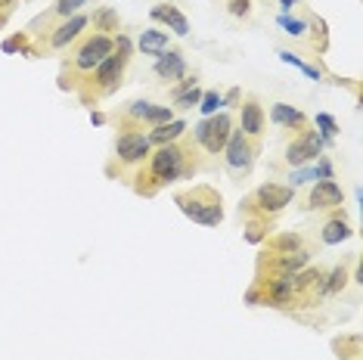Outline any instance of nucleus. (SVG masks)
I'll list each match as a JSON object with an SVG mask.
<instances>
[{"label":"nucleus","instance_id":"1","mask_svg":"<svg viewBox=\"0 0 363 360\" xmlns=\"http://www.w3.org/2000/svg\"><path fill=\"white\" fill-rule=\"evenodd\" d=\"M202 168H205V165L199 162V146L193 143L190 134H184L177 143L155 146L153 153H149V159L134 171L131 180L140 196L153 199L162 186H168L180 177H193L196 171H202Z\"/></svg>","mask_w":363,"mask_h":360},{"label":"nucleus","instance_id":"2","mask_svg":"<svg viewBox=\"0 0 363 360\" xmlns=\"http://www.w3.org/2000/svg\"><path fill=\"white\" fill-rule=\"evenodd\" d=\"M131 56H134V41L127 34H115V50H112V53L106 56L84 81H81V87H78L81 103H84V106H94V103H100L103 96L115 94V90L121 87V81H125Z\"/></svg>","mask_w":363,"mask_h":360},{"label":"nucleus","instance_id":"3","mask_svg":"<svg viewBox=\"0 0 363 360\" xmlns=\"http://www.w3.org/2000/svg\"><path fill=\"white\" fill-rule=\"evenodd\" d=\"M174 205L190 217L193 224H202V227H217L224 221V199L208 184H196L190 190L174 193Z\"/></svg>","mask_w":363,"mask_h":360},{"label":"nucleus","instance_id":"4","mask_svg":"<svg viewBox=\"0 0 363 360\" xmlns=\"http://www.w3.org/2000/svg\"><path fill=\"white\" fill-rule=\"evenodd\" d=\"M115 50V37L112 34H100V32H94V34H84L81 37V44H78V50L72 53L69 59V72H63V81L72 75V81L65 87H81V81L87 78L90 72L96 69V65L103 63L106 56Z\"/></svg>","mask_w":363,"mask_h":360},{"label":"nucleus","instance_id":"5","mask_svg":"<svg viewBox=\"0 0 363 360\" xmlns=\"http://www.w3.org/2000/svg\"><path fill=\"white\" fill-rule=\"evenodd\" d=\"M292 199H295V190L289 184H264L239 205V217L267 224V217H276L279 212H286L292 205Z\"/></svg>","mask_w":363,"mask_h":360},{"label":"nucleus","instance_id":"6","mask_svg":"<svg viewBox=\"0 0 363 360\" xmlns=\"http://www.w3.org/2000/svg\"><path fill=\"white\" fill-rule=\"evenodd\" d=\"M153 153V143L143 131H121L115 137V159L106 165V174L109 177H134V171Z\"/></svg>","mask_w":363,"mask_h":360},{"label":"nucleus","instance_id":"7","mask_svg":"<svg viewBox=\"0 0 363 360\" xmlns=\"http://www.w3.org/2000/svg\"><path fill=\"white\" fill-rule=\"evenodd\" d=\"M258 149H261V143H252V140H248L239 127H233V131H230V140H227V146H224L221 155H224L227 174L236 180V184L252 174L255 159H258Z\"/></svg>","mask_w":363,"mask_h":360},{"label":"nucleus","instance_id":"8","mask_svg":"<svg viewBox=\"0 0 363 360\" xmlns=\"http://www.w3.org/2000/svg\"><path fill=\"white\" fill-rule=\"evenodd\" d=\"M233 118L227 115V112H215V115H208V118H202L199 124L193 127V143L202 149L205 155H221L224 153V146H227V140H230V131H233Z\"/></svg>","mask_w":363,"mask_h":360},{"label":"nucleus","instance_id":"9","mask_svg":"<svg viewBox=\"0 0 363 360\" xmlns=\"http://www.w3.org/2000/svg\"><path fill=\"white\" fill-rule=\"evenodd\" d=\"M168 122H174L171 106H155L149 100H134L121 109V131H143V124L158 127Z\"/></svg>","mask_w":363,"mask_h":360},{"label":"nucleus","instance_id":"10","mask_svg":"<svg viewBox=\"0 0 363 360\" xmlns=\"http://www.w3.org/2000/svg\"><path fill=\"white\" fill-rule=\"evenodd\" d=\"M323 149H326L323 137L307 124L305 131L295 134V137L289 140V146H286V165H289V168H307L311 162L320 159Z\"/></svg>","mask_w":363,"mask_h":360},{"label":"nucleus","instance_id":"11","mask_svg":"<svg viewBox=\"0 0 363 360\" xmlns=\"http://www.w3.org/2000/svg\"><path fill=\"white\" fill-rule=\"evenodd\" d=\"M345 205V190L336 180H314L311 193H307V208L314 212H338Z\"/></svg>","mask_w":363,"mask_h":360},{"label":"nucleus","instance_id":"12","mask_svg":"<svg viewBox=\"0 0 363 360\" xmlns=\"http://www.w3.org/2000/svg\"><path fill=\"white\" fill-rule=\"evenodd\" d=\"M264 106H261V100L258 96H246L242 100V106H239V131L246 134L252 143H261V137H264Z\"/></svg>","mask_w":363,"mask_h":360},{"label":"nucleus","instance_id":"13","mask_svg":"<svg viewBox=\"0 0 363 360\" xmlns=\"http://www.w3.org/2000/svg\"><path fill=\"white\" fill-rule=\"evenodd\" d=\"M87 25H90V19L84 16V13H78V16L59 22V25L50 32V37H47V47H50V50H65L69 44H75L81 34H84Z\"/></svg>","mask_w":363,"mask_h":360},{"label":"nucleus","instance_id":"14","mask_svg":"<svg viewBox=\"0 0 363 360\" xmlns=\"http://www.w3.org/2000/svg\"><path fill=\"white\" fill-rule=\"evenodd\" d=\"M153 72H155V78H158V81L171 84V81L186 78V59H184V53H177V50H165V53H158V56H155Z\"/></svg>","mask_w":363,"mask_h":360},{"label":"nucleus","instance_id":"15","mask_svg":"<svg viewBox=\"0 0 363 360\" xmlns=\"http://www.w3.org/2000/svg\"><path fill=\"white\" fill-rule=\"evenodd\" d=\"M270 122H274L276 127H286V131H305L307 127V118L295 106H289V103H274V109H270Z\"/></svg>","mask_w":363,"mask_h":360},{"label":"nucleus","instance_id":"16","mask_svg":"<svg viewBox=\"0 0 363 360\" xmlns=\"http://www.w3.org/2000/svg\"><path fill=\"white\" fill-rule=\"evenodd\" d=\"M137 50L143 56H158L168 50V32H162V28H146V32H140L137 37Z\"/></svg>","mask_w":363,"mask_h":360},{"label":"nucleus","instance_id":"17","mask_svg":"<svg viewBox=\"0 0 363 360\" xmlns=\"http://www.w3.org/2000/svg\"><path fill=\"white\" fill-rule=\"evenodd\" d=\"M186 134V122H180V118H174V122L168 124H158L153 127V131L146 134L149 137V143H155V146H165V143H177L180 137Z\"/></svg>","mask_w":363,"mask_h":360},{"label":"nucleus","instance_id":"18","mask_svg":"<svg viewBox=\"0 0 363 360\" xmlns=\"http://www.w3.org/2000/svg\"><path fill=\"white\" fill-rule=\"evenodd\" d=\"M348 236H351V224H348L342 214H332L329 221L323 224V233H320L323 245H338V243H345Z\"/></svg>","mask_w":363,"mask_h":360},{"label":"nucleus","instance_id":"19","mask_svg":"<svg viewBox=\"0 0 363 360\" xmlns=\"http://www.w3.org/2000/svg\"><path fill=\"white\" fill-rule=\"evenodd\" d=\"M94 28L100 34H118V28H121L118 10H112V6H100V10L94 13Z\"/></svg>","mask_w":363,"mask_h":360},{"label":"nucleus","instance_id":"20","mask_svg":"<svg viewBox=\"0 0 363 360\" xmlns=\"http://www.w3.org/2000/svg\"><path fill=\"white\" fill-rule=\"evenodd\" d=\"M348 283V270L345 267H332L329 274H323V286H320V298H332L345 289Z\"/></svg>","mask_w":363,"mask_h":360},{"label":"nucleus","instance_id":"21","mask_svg":"<svg viewBox=\"0 0 363 360\" xmlns=\"http://www.w3.org/2000/svg\"><path fill=\"white\" fill-rule=\"evenodd\" d=\"M162 22H165V25H168L177 37H186V34H190V22H186V16H184V13H180L174 4H165V16H162Z\"/></svg>","mask_w":363,"mask_h":360},{"label":"nucleus","instance_id":"22","mask_svg":"<svg viewBox=\"0 0 363 360\" xmlns=\"http://www.w3.org/2000/svg\"><path fill=\"white\" fill-rule=\"evenodd\" d=\"M314 131L320 134V137H323V143H326V146H329L332 140L338 137V124H336V118L326 115V112H320V115L314 118Z\"/></svg>","mask_w":363,"mask_h":360},{"label":"nucleus","instance_id":"23","mask_svg":"<svg viewBox=\"0 0 363 360\" xmlns=\"http://www.w3.org/2000/svg\"><path fill=\"white\" fill-rule=\"evenodd\" d=\"M305 245V239H301L298 233H283V236H276L274 243H270V255H286V252H295V249H301Z\"/></svg>","mask_w":363,"mask_h":360},{"label":"nucleus","instance_id":"24","mask_svg":"<svg viewBox=\"0 0 363 360\" xmlns=\"http://www.w3.org/2000/svg\"><path fill=\"white\" fill-rule=\"evenodd\" d=\"M87 4H90V0H56V6H53V19L65 22V19L78 16L81 6H87Z\"/></svg>","mask_w":363,"mask_h":360},{"label":"nucleus","instance_id":"25","mask_svg":"<svg viewBox=\"0 0 363 360\" xmlns=\"http://www.w3.org/2000/svg\"><path fill=\"white\" fill-rule=\"evenodd\" d=\"M217 106H224V94H217V90H205L202 100H199V112L208 118V115H215L217 112Z\"/></svg>","mask_w":363,"mask_h":360},{"label":"nucleus","instance_id":"26","mask_svg":"<svg viewBox=\"0 0 363 360\" xmlns=\"http://www.w3.org/2000/svg\"><path fill=\"white\" fill-rule=\"evenodd\" d=\"M199 100H202V90L190 87L184 94H174V109H193V106H199Z\"/></svg>","mask_w":363,"mask_h":360},{"label":"nucleus","instance_id":"27","mask_svg":"<svg viewBox=\"0 0 363 360\" xmlns=\"http://www.w3.org/2000/svg\"><path fill=\"white\" fill-rule=\"evenodd\" d=\"M279 59L283 63H289V65H295V69H301L307 75V78H314V81H320V69H314V65H307V63H301L295 53H289V50H279Z\"/></svg>","mask_w":363,"mask_h":360},{"label":"nucleus","instance_id":"28","mask_svg":"<svg viewBox=\"0 0 363 360\" xmlns=\"http://www.w3.org/2000/svg\"><path fill=\"white\" fill-rule=\"evenodd\" d=\"M279 25H283L286 34H292V37H305V32H307V22L289 19V16H279Z\"/></svg>","mask_w":363,"mask_h":360},{"label":"nucleus","instance_id":"29","mask_svg":"<svg viewBox=\"0 0 363 360\" xmlns=\"http://www.w3.org/2000/svg\"><path fill=\"white\" fill-rule=\"evenodd\" d=\"M227 10H230V16H248L252 13V0H230Z\"/></svg>","mask_w":363,"mask_h":360},{"label":"nucleus","instance_id":"30","mask_svg":"<svg viewBox=\"0 0 363 360\" xmlns=\"http://www.w3.org/2000/svg\"><path fill=\"white\" fill-rule=\"evenodd\" d=\"M239 100H242V90L239 87H233V90H227V94H224V106H230V109H236Z\"/></svg>","mask_w":363,"mask_h":360},{"label":"nucleus","instance_id":"31","mask_svg":"<svg viewBox=\"0 0 363 360\" xmlns=\"http://www.w3.org/2000/svg\"><path fill=\"white\" fill-rule=\"evenodd\" d=\"M25 47V37H10V41H4V53H13V50H22Z\"/></svg>","mask_w":363,"mask_h":360},{"label":"nucleus","instance_id":"32","mask_svg":"<svg viewBox=\"0 0 363 360\" xmlns=\"http://www.w3.org/2000/svg\"><path fill=\"white\" fill-rule=\"evenodd\" d=\"M276 4H279V10H283V16H286V13H289V10H292V6H295V4H298V0H276Z\"/></svg>","mask_w":363,"mask_h":360},{"label":"nucleus","instance_id":"33","mask_svg":"<svg viewBox=\"0 0 363 360\" xmlns=\"http://www.w3.org/2000/svg\"><path fill=\"white\" fill-rule=\"evenodd\" d=\"M90 122H94V124H103L106 115H103V112H94V115H90Z\"/></svg>","mask_w":363,"mask_h":360}]
</instances>
